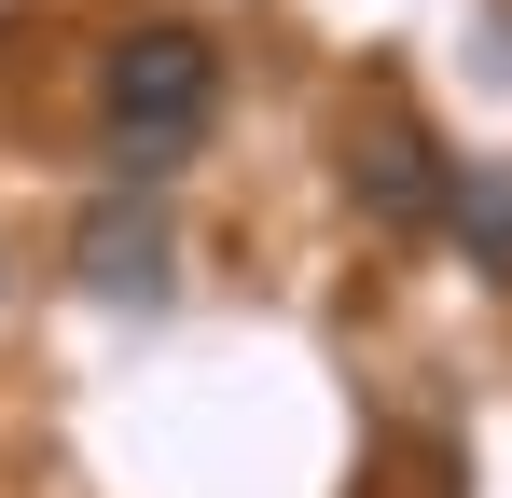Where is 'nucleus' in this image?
Listing matches in <instances>:
<instances>
[{"label": "nucleus", "instance_id": "obj_1", "mask_svg": "<svg viewBox=\"0 0 512 498\" xmlns=\"http://www.w3.org/2000/svg\"><path fill=\"white\" fill-rule=\"evenodd\" d=\"M208 97H222L208 28H125V42L97 56V125H111V166H125V180H167V166L194 153V125H208Z\"/></svg>", "mask_w": 512, "mask_h": 498}, {"label": "nucleus", "instance_id": "obj_2", "mask_svg": "<svg viewBox=\"0 0 512 498\" xmlns=\"http://www.w3.org/2000/svg\"><path fill=\"white\" fill-rule=\"evenodd\" d=\"M346 180H360L374 222H429V208H443V166H429V139L402 125V111H374V125L346 139Z\"/></svg>", "mask_w": 512, "mask_h": 498}, {"label": "nucleus", "instance_id": "obj_3", "mask_svg": "<svg viewBox=\"0 0 512 498\" xmlns=\"http://www.w3.org/2000/svg\"><path fill=\"white\" fill-rule=\"evenodd\" d=\"M84 277L97 291H153V277H167V222H153V208H97L84 222Z\"/></svg>", "mask_w": 512, "mask_h": 498}, {"label": "nucleus", "instance_id": "obj_4", "mask_svg": "<svg viewBox=\"0 0 512 498\" xmlns=\"http://www.w3.org/2000/svg\"><path fill=\"white\" fill-rule=\"evenodd\" d=\"M443 222H457V249H471V263L512 291V166H471V180H443Z\"/></svg>", "mask_w": 512, "mask_h": 498}]
</instances>
